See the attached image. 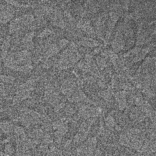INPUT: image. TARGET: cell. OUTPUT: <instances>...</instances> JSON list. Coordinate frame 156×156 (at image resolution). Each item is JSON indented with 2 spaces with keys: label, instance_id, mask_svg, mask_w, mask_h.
Listing matches in <instances>:
<instances>
[{
  "label": "cell",
  "instance_id": "1",
  "mask_svg": "<svg viewBox=\"0 0 156 156\" xmlns=\"http://www.w3.org/2000/svg\"><path fill=\"white\" fill-rule=\"evenodd\" d=\"M13 121H5L0 122V130L2 133L13 136L15 124Z\"/></svg>",
  "mask_w": 156,
  "mask_h": 156
},
{
  "label": "cell",
  "instance_id": "2",
  "mask_svg": "<svg viewBox=\"0 0 156 156\" xmlns=\"http://www.w3.org/2000/svg\"><path fill=\"white\" fill-rule=\"evenodd\" d=\"M27 134V130L23 126L15 125L13 128V138H18L23 136Z\"/></svg>",
  "mask_w": 156,
  "mask_h": 156
},
{
  "label": "cell",
  "instance_id": "3",
  "mask_svg": "<svg viewBox=\"0 0 156 156\" xmlns=\"http://www.w3.org/2000/svg\"><path fill=\"white\" fill-rule=\"evenodd\" d=\"M14 149L13 145L10 143L6 144L5 145V156H10L14 153Z\"/></svg>",
  "mask_w": 156,
  "mask_h": 156
}]
</instances>
